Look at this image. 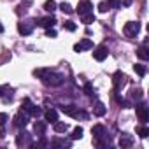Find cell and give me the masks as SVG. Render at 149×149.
<instances>
[{"label": "cell", "instance_id": "obj_1", "mask_svg": "<svg viewBox=\"0 0 149 149\" xmlns=\"http://www.w3.org/2000/svg\"><path fill=\"white\" fill-rule=\"evenodd\" d=\"M40 79H42V83H44L46 86H53V88L63 84V76H61V74L53 72V70H49V68H46V72L40 76Z\"/></svg>", "mask_w": 149, "mask_h": 149}, {"label": "cell", "instance_id": "obj_2", "mask_svg": "<svg viewBox=\"0 0 149 149\" xmlns=\"http://www.w3.org/2000/svg\"><path fill=\"white\" fill-rule=\"evenodd\" d=\"M123 32H125L126 37L133 39V37H137L139 32H140V23H139V21H128V23L123 26Z\"/></svg>", "mask_w": 149, "mask_h": 149}, {"label": "cell", "instance_id": "obj_3", "mask_svg": "<svg viewBox=\"0 0 149 149\" xmlns=\"http://www.w3.org/2000/svg\"><path fill=\"white\" fill-rule=\"evenodd\" d=\"M28 119H30V114L28 112H18L16 116H14V126H18V128H25L26 125H28Z\"/></svg>", "mask_w": 149, "mask_h": 149}, {"label": "cell", "instance_id": "obj_4", "mask_svg": "<svg viewBox=\"0 0 149 149\" xmlns=\"http://www.w3.org/2000/svg\"><path fill=\"white\" fill-rule=\"evenodd\" d=\"M16 146L18 147H25V146H32V137L28 132H19L16 137Z\"/></svg>", "mask_w": 149, "mask_h": 149}, {"label": "cell", "instance_id": "obj_5", "mask_svg": "<svg viewBox=\"0 0 149 149\" xmlns=\"http://www.w3.org/2000/svg\"><path fill=\"white\" fill-rule=\"evenodd\" d=\"M107 56H109V49H107V46H97V47L93 49V58H95L97 61H104Z\"/></svg>", "mask_w": 149, "mask_h": 149}, {"label": "cell", "instance_id": "obj_6", "mask_svg": "<svg viewBox=\"0 0 149 149\" xmlns=\"http://www.w3.org/2000/svg\"><path fill=\"white\" fill-rule=\"evenodd\" d=\"M35 23H37L39 26H42V28H53V26L56 25V18H54V16H46V18L35 19Z\"/></svg>", "mask_w": 149, "mask_h": 149}, {"label": "cell", "instance_id": "obj_7", "mask_svg": "<svg viewBox=\"0 0 149 149\" xmlns=\"http://www.w3.org/2000/svg\"><path fill=\"white\" fill-rule=\"evenodd\" d=\"M91 11H93V4L90 2V0H81L79 6H77V14H79V16H83V14L91 13Z\"/></svg>", "mask_w": 149, "mask_h": 149}, {"label": "cell", "instance_id": "obj_8", "mask_svg": "<svg viewBox=\"0 0 149 149\" xmlns=\"http://www.w3.org/2000/svg\"><path fill=\"white\" fill-rule=\"evenodd\" d=\"M88 49H93V42L90 39H83L81 42H77L74 46V51L76 53H81V51H88Z\"/></svg>", "mask_w": 149, "mask_h": 149}, {"label": "cell", "instance_id": "obj_9", "mask_svg": "<svg viewBox=\"0 0 149 149\" xmlns=\"http://www.w3.org/2000/svg\"><path fill=\"white\" fill-rule=\"evenodd\" d=\"M125 74L121 72V70H118V72H114V76H112V84H114V90H119L123 84H125Z\"/></svg>", "mask_w": 149, "mask_h": 149}, {"label": "cell", "instance_id": "obj_10", "mask_svg": "<svg viewBox=\"0 0 149 149\" xmlns=\"http://www.w3.org/2000/svg\"><path fill=\"white\" fill-rule=\"evenodd\" d=\"M91 133H93L95 140H104L105 139V126L104 125H95L91 128Z\"/></svg>", "mask_w": 149, "mask_h": 149}, {"label": "cell", "instance_id": "obj_11", "mask_svg": "<svg viewBox=\"0 0 149 149\" xmlns=\"http://www.w3.org/2000/svg\"><path fill=\"white\" fill-rule=\"evenodd\" d=\"M61 112L70 118H79V109L76 105H61Z\"/></svg>", "mask_w": 149, "mask_h": 149}, {"label": "cell", "instance_id": "obj_12", "mask_svg": "<svg viewBox=\"0 0 149 149\" xmlns=\"http://www.w3.org/2000/svg\"><path fill=\"white\" fill-rule=\"evenodd\" d=\"M135 111H137L139 121L146 123V121L149 119V111H147V107H146V105H137V107H135Z\"/></svg>", "mask_w": 149, "mask_h": 149}, {"label": "cell", "instance_id": "obj_13", "mask_svg": "<svg viewBox=\"0 0 149 149\" xmlns=\"http://www.w3.org/2000/svg\"><path fill=\"white\" fill-rule=\"evenodd\" d=\"M132 146H133V139H132V135L123 133V135L119 137V147H121V149H128V147H132Z\"/></svg>", "mask_w": 149, "mask_h": 149}, {"label": "cell", "instance_id": "obj_14", "mask_svg": "<svg viewBox=\"0 0 149 149\" xmlns=\"http://www.w3.org/2000/svg\"><path fill=\"white\" fill-rule=\"evenodd\" d=\"M18 32H19L21 35H30V33L33 32V25L21 21V23H18Z\"/></svg>", "mask_w": 149, "mask_h": 149}, {"label": "cell", "instance_id": "obj_15", "mask_svg": "<svg viewBox=\"0 0 149 149\" xmlns=\"http://www.w3.org/2000/svg\"><path fill=\"white\" fill-rule=\"evenodd\" d=\"M44 118H46L47 123H54V121H58V112H56L54 109H47V111L44 112Z\"/></svg>", "mask_w": 149, "mask_h": 149}, {"label": "cell", "instance_id": "obj_16", "mask_svg": "<svg viewBox=\"0 0 149 149\" xmlns=\"http://www.w3.org/2000/svg\"><path fill=\"white\" fill-rule=\"evenodd\" d=\"M105 111H107V109H105V105H104L102 102H97V104H95V107H93V114H95V116H98V118H102V116L105 114Z\"/></svg>", "mask_w": 149, "mask_h": 149}, {"label": "cell", "instance_id": "obj_17", "mask_svg": "<svg viewBox=\"0 0 149 149\" xmlns=\"http://www.w3.org/2000/svg\"><path fill=\"white\" fill-rule=\"evenodd\" d=\"M137 56H139L140 60H144V61H147V60H149V51H147L146 44H144V46H140V47L137 49Z\"/></svg>", "mask_w": 149, "mask_h": 149}, {"label": "cell", "instance_id": "obj_18", "mask_svg": "<svg viewBox=\"0 0 149 149\" xmlns=\"http://www.w3.org/2000/svg\"><path fill=\"white\" fill-rule=\"evenodd\" d=\"M33 130H35L37 135H44V132H46V121H35Z\"/></svg>", "mask_w": 149, "mask_h": 149}, {"label": "cell", "instance_id": "obj_19", "mask_svg": "<svg viewBox=\"0 0 149 149\" xmlns=\"http://www.w3.org/2000/svg\"><path fill=\"white\" fill-rule=\"evenodd\" d=\"M53 128H54V132H56V133H65V132H67V128H68V125H67V123L54 121V123H53Z\"/></svg>", "mask_w": 149, "mask_h": 149}, {"label": "cell", "instance_id": "obj_20", "mask_svg": "<svg viewBox=\"0 0 149 149\" xmlns=\"http://www.w3.org/2000/svg\"><path fill=\"white\" fill-rule=\"evenodd\" d=\"M81 19H83V23H84V25H91V23H95V14H93V11H91V13L83 14V16H81Z\"/></svg>", "mask_w": 149, "mask_h": 149}, {"label": "cell", "instance_id": "obj_21", "mask_svg": "<svg viewBox=\"0 0 149 149\" xmlns=\"http://www.w3.org/2000/svg\"><path fill=\"white\" fill-rule=\"evenodd\" d=\"M83 128L81 126H76V128H74V132H72V135H70V139L72 140H79V139H83Z\"/></svg>", "mask_w": 149, "mask_h": 149}, {"label": "cell", "instance_id": "obj_22", "mask_svg": "<svg viewBox=\"0 0 149 149\" xmlns=\"http://www.w3.org/2000/svg\"><path fill=\"white\" fill-rule=\"evenodd\" d=\"M44 9H46L47 13L56 11V2H54V0H46V2H44Z\"/></svg>", "mask_w": 149, "mask_h": 149}, {"label": "cell", "instance_id": "obj_23", "mask_svg": "<svg viewBox=\"0 0 149 149\" xmlns=\"http://www.w3.org/2000/svg\"><path fill=\"white\" fill-rule=\"evenodd\" d=\"M133 70L139 74V76H146V72H147L146 65H142V63H135V65H133Z\"/></svg>", "mask_w": 149, "mask_h": 149}, {"label": "cell", "instance_id": "obj_24", "mask_svg": "<svg viewBox=\"0 0 149 149\" xmlns=\"http://www.w3.org/2000/svg\"><path fill=\"white\" fill-rule=\"evenodd\" d=\"M53 146H60V147H70V142L65 140V139H54L53 140Z\"/></svg>", "mask_w": 149, "mask_h": 149}, {"label": "cell", "instance_id": "obj_25", "mask_svg": "<svg viewBox=\"0 0 149 149\" xmlns=\"http://www.w3.org/2000/svg\"><path fill=\"white\" fill-rule=\"evenodd\" d=\"M60 9H61L65 14H72V13H74L72 6H70V4H67V2H61V4H60Z\"/></svg>", "mask_w": 149, "mask_h": 149}, {"label": "cell", "instance_id": "obj_26", "mask_svg": "<svg viewBox=\"0 0 149 149\" xmlns=\"http://www.w3.org/2000/svg\"><path fill=\"white\" fill-rule=\"evenodd\" d=\"M30 116H33V118H39L40 114H42V109L39 107V105H32V109H30V112H28Z\"/></svg>", "mask_w": 149, "mask_h": 149}, {"label": "cell", "instance_id": "obj_27", "mask_svg": "<svg viewBox=\"0 0 149 149\" xmlns=\"http://www.w3.org/2000/svg\"><path fill=\"white\" fill-rule=\"evenodd\" d=\"M84 93H86L88 97H93V95H95V88H93L91 83H86V84H84Z\"/></svg>", "mask_w": 149, "mask_h": 149}, {"label": "cell", "instance_id": "obj_28", "mask_svg": "<svg viewBox=\"0 0 149 149\" xmlns=\"http://www.w3.org/2000/svg\"><path fill=\"white\" fill-rule=\"evenodd\" d=\"M109 9H119L121 7V0H107Z\"/></svg>", "mask_w": 149, "mask_h": 149}, {"label": "cell", "instance_id": "obj_29", "mask_svg": "<svg viewBox=\"0 0 149 149\" xmlns=\"http://www.w3.org/2000/svg\"><path fill=\"white\" fill-rule=\"evenodd\" d=\"M63 28H65V30H68V32H74V30L77 28V25L74 23V21H65V23H63Z\"/></svg>", "mask_w": 149, "mask_h": 149}, {"label": "cell", "instance_id": "obj_30", "mask_svg": "<svg viewBox=\"0 0 149 149\" xmlns=\"http://www.w3.org/2000/svg\"><path fill=\"white\" fill-rule=\"evenodd\" d=\"M32 105H33V104L30 102V98H25V100H23V111H25V112H30Z\"/></svg>", "mask_w": 149, "mask_h": 149}, {"label": "cell", "instance_id": "obj_31", "mask_svg": "<svg viewBox=\"0 0 149 149\" xmlns=\"http://www.w3.org/2000/svg\"><path fill=\"white\" fill-rule=\"evenodd\" d=\"M137 133H139V135H140V137H142V139H146V137H147V135H149V128H147V126H140V128H139V132H137Z\"/></svg>", "mask_w": 149, "mask_h": 149}, {"label": "cell", "instance_id": "obj_32", "mask_svg": "<svg viewBox=\"0 0 149 149\" xmlns=\"http://www.w3.org/2000/svg\"><path fill=\"white\" fill-rule=\"evenodd\" d=\"M46 37L54 39V37H56V30H54V28H46Z\"/></svg>", "mask_w": 149, "mask_h": 149}, {"label": "cell", "instance_id": "obj_33", "mask_svg": "<svg viewBox=\"0 0 149 149\" xmlns=\"http://www.w3.org/2000/svg\"><path fill=\"white\" fill-rule=\"evenodd\" d=\"M132 98H133V100H140V98H142V91H140V90H133V91H132Z\"/></svg>", "mask_w": 149, "mask_h": 149}, {"label": "cell", "instance_id": "obj_34", "mask_svg": "<svg viewBox=\"0 0 149 149\" xmlns=\"http://www.w3.org/2000/svg\"><path fill=\"white\" fill-rule=\"evenodd\" d=\"M98 11H100V13H107V11H109L107 2H100V4H98Z\"/></svg>", "mask_w": 149, "mask_h": 149}, {"label": "cell", "instance_id": "obj_35", "mask_svg": "<svg viewBox=\"0 0 149 149\" xmlns=\"http://www.w3.org/2000/svg\"><path fill=\"white\" fill-rule=\"evenodd\" d=\"M9 119V116L6 114V112H0V126H2V125H6V121Z\"/></svg>", "mask_w": 149, "mask_h": 149}, {"label": "cell", "instance_id": "obj_36", "mask_svg": "<svg viewBox=\"0 0 149 149\" xmlns=\"http://www.w3.org/2000/svg\"><path fill=\"white\" fill-rule=\"evenodd\" d=\"M116 102H118L119 105H123V102H125V100H123V97H119V95H116Z\"/></svg>", "mask_w": 149, "mask_h": 149}, {"label": "cell", "instance_id": "obj_37", "mask_svg": "<svg viewBox=\"0 0 149 149\" xmlns=\"http://www.w3.org/2000/svg\"><path fill=\"white\" fill-rule=\"evenodd\" d=\"M2 32H4V25H2V23H0V33H2Z\"/></svg>", "mask_w": 149, "mask_h": 149}, {"label": "cell", "instance_id": "obj_38", "mask_svg": "<svg viewBox=\"0 0 149 149\" xmlns=\"http://www.w3.org/2000/svg\"><path fill=\"white\" fill-rule=\"evenodd\" d=\"M2 91H4V88H2V86H0V97H2Z\"/></svg>", "mask_w": 149, "mask_h": 149}]
</instances>
